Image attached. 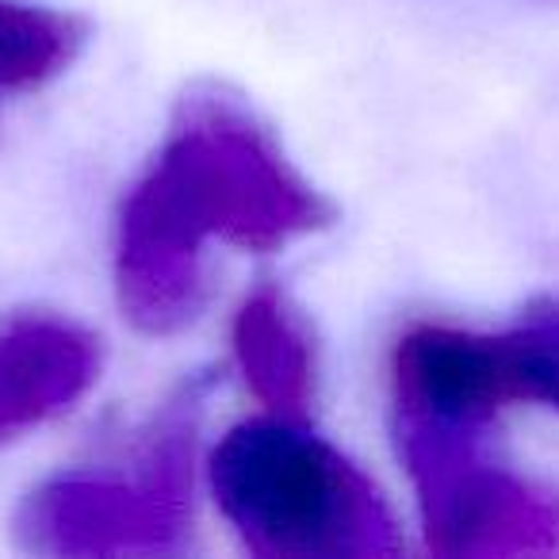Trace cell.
Listing matches in <instances>:
<instances>
[{"label":"cell","instance_id":"1","mask_svg":"<svg viewBox=\"0 0 559 559\" xmlns=\"http://www.w3.org/2000/svg\"><path fill=\"white\" fill-rule=\"evenodd\" d=\"M334 218L276 139L218 93L180 104L116 226V296L139 334L173 337L207 304L203 246L272 253Z\"/></svg>","mask_w":559,"mask_h":559},{"label":"cell","instance_id":"2","mask_svg":"<svg viewBox=\"0 0 559 559\" xmlns=\"http://www.w3.org/2000/svg\"><path fill=\"white\" fill-rule=\"evenodd\" d=\"M223 518L264 559H383L399 528L376 483L292 418L241 421L211 456Z\"/></svg>","mask_w":559,"mask_h":559},{"label":"cell","instance_id":"3","mask_svg":"<svg viewBox=\"0 0 559 559\" xmlns=\"http://www.w3.org/2000/svg\"><path fill=\"white\" fill-rule=\"evenodd\" d=\"M483 429L395 411L399 460L418 495L429 548L437 556L559 551V495L487 460Z\"/></svg>","mask_w":559,"mask_h":559},{"label":"cell","instance_id":"4","mask_svg":"<svg viewBox=\"0 0 559 559\" xmlns=\"http://www.w3.org/2000/svg\"><path fill=\"white\" fill-rule=\"evenodd\" d=\"M185 429H162L139 475L70 472L55 475L20 502L12 533L32 556H169L188 544Z\"/></svg>","mask_w":559,"mask_h":559},{"label":"cell","instance_id":"5","mask_svg":"<svg viewBox=\"0 0 559 559\" xmlns=\"http://www.w3.org/2000/svg\"><path fill=\"white\" fill-rule=\"evenodd\" d=\"M100 376V342L55 314L0 322V444L70 411Z\"/></svg>","mask_w":559,"mask_h":559},{"label":"cell","instance_id":"6","mask_svg":"<svg viewBox=\"0 0 559 559\" xmlns=\"http://www.w3.org/2000/svg\"><path fill=\"white\" fill-rule=\"evenodd\" d=\"M230 345L246 388L276 418L299 421L314 403V345L284 296L257 288L238 307Z\"/></svg>","mask_w":559,"mask_h":559},{"label":"cell","instance_id":"7","mask_svg":"<svg viewBox=\"0 0 559 559\" xmlns=\"http://www.w3.org/2000/svg\"><path fill=\"white\" fill-rule=\"evenodd\" d=\"M85 20L27 0H0V100L55 81L81 55Z\"/></svg>","mask_w":559,"mask_h":559},{"label":"cell","instance_id":"8","mask_svg":"<svg viewBox=\"0 0 559 559\" xmlns=\"http://www.w3.org/2000/svg\"><path fill=\"white\" fill-rule=\"evenodd\" d=\"M506 406L544 403L559 411V304H548L510 334L495 337Z\"/></svg>","mask_w":559,"mask_h":559}]
</instances>
